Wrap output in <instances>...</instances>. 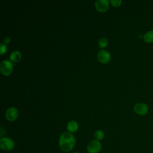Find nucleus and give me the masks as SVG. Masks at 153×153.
<instances>
[{
  "label": "nucleus",
  "instance_id": "nucleus-9",
  "mask_svg": "<svg viewBox=\"0 0 153 153\" xmlns=\"http://www.w3.org/2000/svg\"><path fill=\"white\" fill-rule=\"evenodd\" d=\"M67 130L69 132L72 133L77 131L78 128V124L76 121L72 120L68 122L67 124Z\"/></svg>",
  "mask_w": 153,
  "mask_h": 153
},
{
  "label": "nucleus",
  "instance_id": "nucleus-10",
  "mask_svg": "<svg viewBox=\"0 0 153 153\" xmlns=\"http://www.w3.org/2000/svg\"><path fill=\"white\" fill-rule=\"evenodd\" d=\"M21 57H22V55L20 52L17 50L13 51L12 53H11L10 55V59L13 62H19L20 60Z\"/></svg>",
  "mask_w": 153,
  "mask_h": 153
},
{
  "label": "nucleus",
  "instance_id": "nucleus-3",
  "mask_svg": "<svg viewBox=\"0 0 153 153\" xmlns=\"http://www.w3.org/2000/svg\"><path fill=\"white\" fill-rule=\"evenodd\" d=\"M13 63L8 60H4L1 63L0 70L1 73L5 76L10 75L13 71Z\"/></svg>",
  "mask_w": 153,
  "mask_h": 153
},
{
  "label": "nucleus",
  "instance_id": "nucleus-4",
  "mask_svg": "<svg viewBox=\"0 0 153 153\" xmlns=\"http://www.w3.org/2000/svg\"><path fill=\"white\" fill-rule=\"evenodd\" d=\"M102 149V143L97 140H93L88 143L87 151L88 153H98Z\"/></svg>",
  "mask_w": 153,
  "mask_h": 153
},
{
  "label": "nucleus",
  "instance_id": "nucleus-1",
  "mask_svg": "<svg viewBox=\"0 0 153 153\" xmlns=\"http://www.w3.org/2000/svg\"><path fill=\"white\" fill-rule=\"evenodd\" d=\"M75 143V138L71 133L65 131L60 134L59 140V145L62 151L65 152H70L74 149Z\"/></svg>",
  "mask_w": 153,
  "mask_h": 153
},
{
  "label": "nucleus",
  "instance_id": "nucleus-2",
  "mask_svg": "<svg viewBox=\"0 0 153 153\" xmlns=\"http://www.w3.org/2000/svg\"><path fill=\"white\" fill-rule=\"evenodd\" d=\"M15 146L14 141L10 137H3L0 139V148L4 151H10Z\"/></svg>",
  "mask_w": 153,
  "mask_h": 153
},
{
  "label": "nucleus",
  "instance_id": "nucleus-13",
  "mask_svg": "<svg viewBox=\"0 0 153 153\" xmlns=\"http://www.w3.org/2000/svg\"><path fill=\"white\" fill-rule=\"evenodd\" d=\"M108 39L105 38H101L98 42V44H99V47L100 48H103L105 47H106L108 45Z\"/></svg>",
  "mask_w": 153,
  "mask_h": 153
},
{
  "label": "nucleus",
  "instance_id": "nucleus-8",
  "mask_svg": "<svg viewBox=\"0 0 153 153\" xmlns=\"http://www.w3.org/2000/svg\"><path fill=\"white\" fill-rule=\"evenodd\" d=\"M17 117L18 111L16 108L11 107L7 109L5 114V117L7 119V120L10 121H13L16 120Z\"/></svg>",
  "mask_w": 153,
  "mask_h": 153
},
{
  "label": "nucleus",
  "instance_id": "nucleus-15",
  "mask_svg": "<svg viewBox=\"0 0 153 153\" xmlns=\"http://www.w3.org/2000/svg\"><path fill=\"white\" fill-rule=\"evenodd\" d=\"M7 48L6 45L5 44L1 43L0 44V54L2 55L3 54H4L7 51Z\"/></svg>",
  "mask_w": 153,
  "mask_h": 153
},
{
  "label": "nucleus",
  "instance_id": "nucleus-16",
  "mask_svg": "<svg viewBox=\"0 0 153 153\" xmlns=\"http://www.w3.org/2000/svg\"><path fill=\"white\" fill-rule=\"evenodd\" d=\"M10 42V38L8 37H6L4 39V43L5 44H8Z\"/></svg>",
  "mask_w": 153,
  "mask_h": 153
},
{
  "label": "nucleus",
  "instance_id": "nucleus-11",
  "mask_svg": "<svg viewBox=\"0 0 153 153\" xmlns=\"http://www.w3.org/2000/svg\"><path fill=\"white\" fill-rule=\"evenodd\" d=\"M143 41L146 43H152L153 42V30H149L145 33L143 37Z\"/></svg>",
  "mask_w": 153,
  "mask_h": 153
},
{
  "label": "nucleus",
  "instance_id": "nucleus-6",
  "mask_svg": "<svg viewBox=\"0 0 153 153\" xmlns=\"http://www.w3.org/2000/svg\"><path fill=\"white\" fill-rule=\"evenodd\" d=\"M97 57L98 60L102 63H107L110 61L111 59L110 53L105 50H100L97 53Z\"/></svg>",
  "mask_w": 153,
  "mask_h": 153
},
{
  "label": "nucleus",
  "instance_id": "nucleus-17",
  "mask_svg": "<svg viewBox=\"0 0 153 153\" xmlns=\"http://www.w3.org/2000/svg\"><path fill=\"white\" fill-rule=\"evenodd\" d=\"M72 153H79V152H72Z\"/></svg>",
  "mask_w": 153,
  "mask_h": 153
},
{
  "label": "nucleus",
  "instance_id": "nucleus-5",
  "mask_svg": "<svg viewBox=\"0 0 153 153\" xmlns=\"http://www.w3.org/2000/svg\"><path fill=\"white\" fill-rule=\"evenodd\" d=\"M134 111L137 114L143 116L148 114L149 108L146 103H137L134 106Z\"/></svg>",
  "mask_w": 153,
  "mask_h": 153
},
{
  "label": "nucleus",
  "instance_id": "nucleus-12",
  "mask_svg": "<svg viewBox=\"0 0 153 153\" xmlns=\"http://www.w3.org/2000/svg\"><path fill=\"white\" fill-rule=\"evenodd\" d=\"M94 136L96 140L100 141L103 139V138L105 137V133L102 130H97L94 132Z\"/></svg>",
  "mask_w": 153,
  "mask_h": 153
},
{
  "label": "nucleus",
  "instance_id": "nucleus-7",
  "mask_svg": "<svg viewBox=\"0 0 153 153\" xmlns=\"http://www.w3.org/2000/svg\"><path fill=\"white\" fill-rule=\"evenodd\" d=\"M96 10L100 12L106 11L109 7L108 0H96L94 2Z\"/></svg>",
  "mask_w": 153,
  "mask_h": 153
},
{
  "label": "nucleus",
  "instance_id": "nucleus-14",
  "mask_svg": "<svg viewBox=\"0 0 153 153\" xmlns=\"http://www.w3.org/2000/svg\"><path fill=\"white\" fill-rule=\"evenodd\" d=\"M122 1L121 0H111L110 3L112 4V6L117 7L121 5Z\"/></svg>",
  "mask_w": 153,
  "mask_h": 153
}]
</instances>
